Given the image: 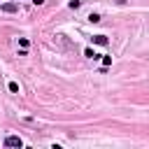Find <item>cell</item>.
Wrapping results in <instances>:
<instances>
[{
    "label": "cell",
    "instance_id": "1",
    "mask_svg": "<svg viewBox=\"0 0 149 149\" xmlns=\"http://www.w3.org/2000/svg\"><path fill=\"white\" fill-rule=\"evenodd\" d=\"M5 147H19V149H21V147H23V140H21L19 135H7V137H5Z\"/></svg>",
    "mask_w": 149,
    "mask_h": 149
},
{
    "label": "cell",
    "instance_id": "2",
    "mask_svg": "<svg viewBox=\"0 0 149 149\" xmlns=\"http://www.w3.org/2000/svg\"><path fill=\"white\" fill-rule=\"evenodd\" d=\"M0 12L14 14V12H19V5H16V2H5V5H0Z\"/></svg>",
    "mask_w": 149,
    "mask_h": 149
},
{
    "label": "cell",
    "instance_id": "3",
    "mask_svg": "<svg viewBox=\"0 0 149 149\" xmlns=\"http://www.w3.org/2000/svg\"><path fill=\"white\" fill-rule=\"evenodd\" d=\"M93 42H95V44H100V47H105V44H107L109 40H107L105 35H93Z\"/></svg>",
    "mask_w": 149,
    "mask_h": 149
},
{
    "label": "cell",
    "instance_id": "4",
    "mask_svg": "<svg viewBox=\"0 0 149 149\" xmlns=\"http://www.w3.org/2000/svg\"><path fill=\"white\" fill-rule=\"evenodd\" d=\"M84 56H86V58H93V61H95V58H100V54H95L93 49H86V51H84Z\"/></svg>",
    "mask_w": 149,
    "mask_h": 149
},
{
    "label": "cell",
    "instance_id": "5",
    "mask_svg": "<svg viewBox=\"0 0 149 149\" xmlns=\"http://www.w3.org/2000/svg\"><path fill=\"white\" fill-rule=\"evenodd\" d=\"M7 88H9V93H19V84H16V81H9Z\"/></svg>",
    "mask_w": 149,
    "mask_h": 149
},
{
    "label": "cell",
    "instance_id": "6",
    "mask_svg": "<svg viewBox=\"0 0 149 149\" xmlns=\"http://www.w3.org/2000/svg\"><path fill=\"white\" fill-rule=\"evenodd\" d=\"M19 44H21V49H28V47H30L28 37H19Z\"/></svg>",
    "mask_w": 149,
    "mask_h": 149
},
{
    "label": "cell",
    "instance_id": "7",
    "mask_svg": "<svg viewBox=\"0 0 149 149\" xmlns=\"http://www.w3.org/2000/svg\"><path fill=\"white\" fill-rule=\"evenodd\" d=\"M88 21H91V23H98V21H100V14H88Z\"/></svg>",
    "mask_w": 149,
    "mask_h": 149
},
{
    "label": "cell",
    "instance_id": "8",
    "mask_svg": "<svg viewBox=\"0 0 149 149\" xmlns=\"http://www.w3.org/2000/svg\"><path fill=\"white\" fill-rule=\"evenodd\" d=\"M102 65H105V68L112 65V56H102Z\"/></svg>",
    "mask_w": 149,
    "mask_h": 149
},
{
    "label": "cell",
    "instance_id": "9",
    "mask_svg": "<svg viewBox=\"0 0 149 149\" xmlns=\"http://www.w3.org/2000/svg\"><path fill=\"white\" fill-rule=\"evenodd\" d=\"M68 5H70V7H72V9H77V7H79V5H81V0H70V2H68Z\"/></svg>",
    "mask_w": 149,
    "mask_h": 149
},
{
    "label": "cell",
    "instance_id": "10",
    "mask_svg": "<svg viewBox=\"0 0 149 149\" xmlns=\"http://www.w3.org/2000/svg\"><path fill=\"white\" fill-rule=\"evenodd\" d=\"M33 5H37V7H40V5H44V0H33Z\"/></svg>",
    "mask_w": 149,
    "mask_h": 149
}]
</instances>
